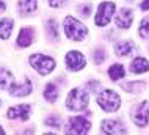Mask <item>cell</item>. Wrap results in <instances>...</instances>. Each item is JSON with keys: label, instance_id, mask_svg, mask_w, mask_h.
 I'll return each mask as SVG.
<instances>
[{"label": "cell", "instance_id": "cell-1", "mask_svg": "<svg viewBox=\"0 0 149 135\" xmlns=\"http://www.w3.org/2000/svg\"><path fill=\"white\" fill-rule=\"evenodd\" d=\"M64 33H66V36L72 41H82L88 35V28L75 17L68 16V17L64 19Z\"/></svg>", "mask_w": 149, "mask_h": 135}, {"label": "cell", "instance_id": "cell-2", "mask_svg": "<svg viewBox=\"0 0 149 135\" xmlns=\"http://www.w3.org/2000/svg\"><path fill=\"white\" fill-rule=\"evenodd\" d=\"M90 104V97H88V93L83 91L82 88H74L71 90L69 96H68L66 105L68 108L72 110V112H80V110H85Z\"/></svg>", "mask_w": 149, "mask_h": 135}, {"label": "cell", "instance_id": "cell-3", "mask_svg": "<svg viewBox=\"0 0 149 135\" xmlns=\"http://www.w3.org/2000/svg\"><path fill=\"white\" fill-rule=\"evenodd\" d=\"M97 104L105 112H116L121 105V97L113 90H102L97 96Z\"/></svg>", "mask_w": 149, "mask_h": 135}, {"label": "cell", "instance_id": "cell-4", "mask_svg": "<svg viewBox=\"0 0 149 135\" xmlns=\"http://www.w3.org/2000/svg\"><path fill=\"white\" fill-rule=\"evenodd\" d=\"M30 64H31V68L36 69L41 76L50 74L55 69V60L50 58V57H47V55H42V54H33L31 55L30 57Z\"/></svg>", "mask_w": 149, "mask_h": 135}, {"label": "cell", "instance_id": "cell-5", "mask_svg": "<svg viewBox=\"0 0 149 135\" xmlns=\"http://www.w3.org/2000/svg\"><path fill=\"white\" fill-rule=\"evenodd\" d=\"M115 13V3L113 2H102L97 8L96 14V25L97 27H105L113 17Z\"/></svg>", "mask_w": 149, "mask_h": 135}, {"label": "cell", "instance_id": "cell-6", "mask_svg": "<svg viewBox=\"0 0 149 135\" xmlns=\"http://www.w3.org/2000/svg\"><path fill=\"white\" fill-rule=\"evenodd\" d=\"M91 124L85 116H74L68 121L66 132L68 134H86L90 130Z\"/></svg>", "mask_w": 149, "mask_h": 135}, {"label": "cell", "instance_id": "cell-7", "mask_svg": "<svg viewBox=\"0 0 149 135\" xmlns=\"http://www.w3.org/2000/svg\"><path fill=\"white\" fill-rule=\"evenodd\" d=\"M132 120L138 127H146L149 122V101H143L138 105L134 113H132Z\"/></svg>", "mask_w": 149, "mask_h": 135}, {"label": "cell", "instance_id": "cell-8", "mask_svg": "<svg viewBox=\"0 0 149 135\" xmlns=\"http://www.w3.org/2000/svg\"><path fill=\"white\" fill-rule=\"evenodd\" d=\"M64 61H66V66H68V69H69V71H80V69L85 68V64H86L85 57L80 54L79 50H71V52H68Z\"/></svg>", "mask_w": 149, "mask_h": 135}, {"label": "cell", "instance_id": "cell-9", "mask_svg": "<svg viewBox=\"0 0 149 135\" xmlns=\"http://www.w3.org/2000/svg\"><path fill=\"white\" fill-rule=\"evenodd\" d=\"M100 132L113 135V134H126V127L116 120H105L100 122Z\"/></svg>", "mask_w": 149, "mask_h": 135}, {"label": "cell", "instance_id": "cell-10", "mask_svg": "<svg viewBox=\"0 0 149 135\" xmlns=\"http://www.w3.org/2000/svg\"><path fill=\"white\" fill-rule=\"evenodd\" d=\"M30 112H31L30 105L21 104V105H16V107H11L10 110H8L6 116L10 118V120H22V121H25V120H29Z\"/></svg>", "mask_w": 149, "mask_h": 135}, {"label": "cell", "instance_id": "cell-11", "mask_svg": "<svg viewBox=\"0 0 149 135\" xmlns=\"http://www.w3.org/2000/svg\"><path fill=\"white\" fill-rule=\"evenodd\" d=\"M10 93L13 96H17V97H22V96H27L31 93V83H30V79L24 77L22 83L21 85H11L10 87Z\"/></svg>", "mask_w": 149, "mask_h": 135}, {"label": "cell", "instance_id": "cell-12", "mask_svg": "<svg viewBox=\"0 0 149 135\" xmlns=\"http://www.w3.org/2000/svg\"><path fill=\"white\" fill-rule=\"evenodd\" d=\"M132 19H134L132 10H126V8H123V10L115 16V24L119 28H129V27H130V24H132Z\"/></svg>", "mask_w": 149, "mask_h": 135}, {"label": "cell", "instance_id": "cell-13", "mask_svg": "<svg viewBox=\"0 0 149 135\" xmlns=\"http://www.w3.org/2000/svg\"><path fill=\"white\" fill-rule=\"evenodd\" d=\"M130 71L135 74H143V72L149 71V61L143 57H136V58L130 63Z\"/></svg>", "mask_w": 149, "mask_h": 135}, {"label": "cell", "instance_id": "cell-14", "mask_svg": "<svg viewBox=\"0 0 149 135\" xmlns=\"http://www.w3.org/2000/svg\"><path fill=\"white\" fill-rule=\"evenodd\" d=\"M33 41V28H22L21 33H19V38H17V44L21 47H29Z\"/></svg>", "mask_w": 149, "mask_h": 135}, {"label": "cell", "instance_id": "cell-15", "mask_svg": "<svg viewBox=\"0 0 149 135\" xmlns=\"http://www.w3.org/2000/svg\"><path fill=\"white\" fill-rule=\"evenodd\" d=\"M13 27H14V22L11 19H0V38H3V39L10 38Z\"/></svg>", "mask_w": 149, "mask_h": 135}, {"label": "cell", "instance_id": "cell-16", "mask_svg": "<svg viewBox=\"0 0 149 135\" xmlns=\"http://www.w3.org/2000/svg\"><path fill=\"white\" fill-rule=\"evenodd\" d=\"M108 76H110L111 80H119L126 76V69H124V66L121 63H115L113 66H110V69H108Z\"/></svg>", "mask_w": 149, "mask_h": 135}, {"label": "cell", "instance_id": "cell-17", "mask_svg": "<svg viewBox=\"0 0 149 135\" xmlns=\"http://www.w3.org/2000/svg\"><path fill=\"white\" fill-rule=\"evenodd\" d=\"M13 83H14L13 74H11L10 71H6V69H2V71H0V88L10 90V87Z\"/></svg>", "mask_w": 149, "mask_h": 135}, {"label": "cell", "instance_id": "cell-18", "mask_svg": "<svg viewBox=\"0 0 149 135\" xmlns=\"http://www.w3.org/2000/svg\"><path fill=\"white\" fill-rule=\"evenodd\" d=\"M115 50L119 57H126L134 50V44H132L130 41H121V43H118L115 46Z\"/></svg>", "mask_w": 149, "mask_h": 135}, {"label": "cell", "instance_id": "cell-19", "mask_svg": "<svg viewBox=\"0 0 149 135\" xmlns=\"http://www.w3.org/2000/svg\"><path fill=\"white\" fill-rule=\"evenodd\" d=\"M19 8H21V11L24 14H31L36 11V8H38V0H21L19 2Z\"/></svg>", "mask_w": 149, "mask_h": 135}, {"label": "cell", "instance_id": "cell-20", "mask_svg": "<svg viewBox=\"0 0 149 135\" xmlns=\"http://www.w3.org/2000/svg\"><path fill=\"white\" fill-rule=\"evenodd\" d=\"M44 97H46L47 101H50V102L57 101V97H58V88L55 87L54 83L46 85V90H44Z\"/></svg>", "mask_w": 149, "mask_h": 135}, {"label": "cell", "instance_id": "cell-21", "mask_svg": "<svg viewBox=\"0 0 149 135\" xmlns=\"http://www.w3.org/2000/svg\"><path fill=\"white\" fill-rule=\"evenodd\" d=\"M46 30H47V35H49L52 39H55V41L58 39V36H60L58 35V24L55 22L54 19L46 22Z\"/></svg>", "mask_w": 149, "mask_h": 135}, {"label": "cell", "instance_id": "cell-22", "mask_svg": "<svg viewBox=\"0 0 149 135\" xmlns=\"http://www.w3.org/2000/svg\"><path fill=\"white\" fill-rule=\"evenodd\" d=\"M138 33H140L141 38H149V17L141 20V25H140Z\"/></svg>", "mask_w": 149, "mask_h": 135}, {"label": "cell", "instance_id": "cell-23", "mask_svg": "<svg viewBox=\"0 0 149 135\" xmlns=\"http://www.w3.org/2000/svg\"><path fill=\"white\" fill-rule=\"evenodd\" d=\"M46 124L47 126H52V127H60L61 122H60V116H50L46 120Z\"/></svg>", "mask_w": 149, "mask_h": 135}, {"label": "cell", "instance_id": "cell-24", "mask_svg": "<svg viewBox=\"0 0 149 135\" xmlns=\"http://www.w3.org/2000/svg\"><path fill=\"white\" fill-rule=\"evenodd\" d=\"M104 58H105V54H104V50H96V54H94V60H96V63H102Z\"/></svg>", "mask_w": 149, "mask_h": 135}, {"label": "cell", "instance_id": "cell-25", "mask_svg": "<svg viewBox=\"0 0 149 135\" xmlns=\"http://www.w3.org/2000/svg\"><path fill=\"white\" fill-rule=\"evenodd\" d=\"M47 2H49V5L52 8H58V6H61L64 3V0H47Z\"/></svg>", "mask_w": 149, "mask_h": 135}, {"label": "cell", "instance_id": "cell-26", "mask_svg": "<svg viewBox=\"0 0 149 135\" xmlns=\"http://www.w3.org/2000/svg\"><path fill=\"white\" fill-rule=\"evenodd\" d=\"M80 11H82V16H85V17H88V16H90V11H91V6L90 5H85V6H82V10H80Z\"/></svg>", "mask_w": 149, "mask_h": 135}, {"label": "cell", "instance_id": "cell-27", "mask_svg": "<svg viewBox=\"0 0 149 135\" xmlns=\"http://www.w3.org/2000/svg\"><path fill=\"white\" fill-rule=\"evenodd\" d=\"M140 6H141V10H149V0H143Z\"/></svg>", "mask_w": 149, "mask_h": 135}, {"label": "cell", "instance_id": "cell-28", "mask_svg": "<svg viewBox=\"0 0 149 135\" xmlns=\"http://www.w3.org/2000/svg\"><path fill=\"white\" fill-rule=\"evenodd\" d=\"M2 11H5V3L0 0V13H2Z\"/></svg>", "mask_w": 149, "mask_h": 135}, {"label": "cell", "instance_id": "cell-29", "mask_svg": "<svg viewBox=\"0 0 149 135\" xmlns=\"http://www.w3.org/2000/svg\"><path fill=\"white\" fill-rule=\"evenodd\" d=\"M3 132H5V130H3L2 127H0V134H3Z\"/></svg>", "mask_w": 149, "mask_h": 135}, {"label": "cell", "instance_id": "cell-30", "mask_svg": "<svg viewBox=\"0 0 149 135\" xmlns=\"http://www.w3.org/2000/svg\"><path fill=\"white\" fill-rule=\"evenodd\" d=\"M0 105H2V102H0Z\"/></svg>", "mask_w": 149, "mask_h": 135}]
</instances>
